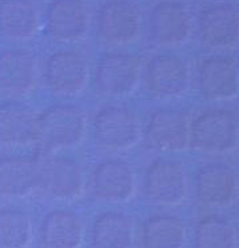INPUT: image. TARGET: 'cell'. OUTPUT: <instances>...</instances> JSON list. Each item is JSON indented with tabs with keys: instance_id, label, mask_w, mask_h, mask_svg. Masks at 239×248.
I'll use <instances>...</instances> for the list:
<instances>
[{
	"instance_id": "cell-11",
	"label": "cell",
	"mask_w": 239,
	"mask_h": 248,
	"mask_svg": "<svg viewBox=\"0 0 239 248\" xmlns=\"http://www.w3.org/2000/svg\"><path fill=\"white\" fill-rule=\"evenodd\" d=\"M49 198L56 200L78 199L84 189L80 164L65 156H54L40 163V186Z\"/></svg>"
},
{
	"instance_id": "cell-17",
	"label": "cell",
	"mask_w": 239,
	"mask_h": 248,
	"mask_svg": "<svg viewBox=\"0 0 239 248\" xmlns=\"http://www.w3.org/2000/svg\"><path fill=\"white\" fill-rule=\"evenodd\" d=\"M201 42L210 48H228L239 42V10L221 4L207 8L198 20Z\"/></svg>"
},
{
	"instance_id": "cell-9",
	"label": "cell",
	"mask_w": 239,
	"mask_h": 248,
	"mask_svg": "<svg viewBox=\"0 0 239 248\" xmlns=\"http://www.w3.org/2000/svg\"><path fill=\"white\" fill-rule=\"evenodd\" d=\"M146 83L154 96L162 99L183 96L190 87L189 64L179 55H157L147 64Z\"/></svg>"
},
{
	"instance_id": "cell-6",
	"label": "cell",
	"mask_w": 239,
	"mask_h": 248,
	"mask_svg": "<svg viewBox=\"0 0 239 248\" xmlns=\"http://www.w3.org/2000/svg\"><path fill=\"white\" fill-rule=\"evenodd\" d=\"M142 62L135 55H107L98 62L95 70V83L103 95L125 97L131 95L139 86Z\"/></svg>"
},
{
	"instance_id": "cell-15",
	"label": "cell",
	"mask_w": 239,
	"mask_h": 248,
	"mask_svg": "<svg viewBox=\"0 0 239 248\" xmlns=\"http://www.w3.org/2000/svg\"><path fill=\"white\" fill-rule=\"evenodd\" d=\"M146 131L152 144L162 151L180 152L190 146V118L179 109H157L148 119Z\"/></svg>"
},
{
	"instance_id": "cell-23",
	"label": "cell",
	"mask_w": 239,
	"mask_h": 248,
	"mask_svg": "<svg viewBox=\"0 0 239 248\" xmlns=\"http://www.w3.org/2000/svg\"><path fill=\"white\" fill-rule=\"evenodd\" d=\"M187 230L182 220L174 216L157 215L143 226V248H185Z\"/></svg>"
},
{
	"instance_id": "cell-14",
	"label": "cell",
	"mask_w": 239,
	"mask_h": 248,
	"mask_svg": "<svg viewBox=\"0 0 239 248\" xmlns=\"http://www.w3.org/2000/svg\"><path fill=\"white\" fill-rule=\"evenodd\" d=\"M90 27V12L84 3L56 0L46 11V31L59 43H72L82 39Z\"/></svg>"
},
{
	"instance_id": "cell-5",
	"label": "cell",
	"mask_w": 239,
	"mask_h": 248,
	"mask_svg": "<svg viewBox=\"0 0 239 248\" xmlns=\"http://www.w3.org/2000/svg\"><path fill=\"white\" fill-rule=\"evenodd\" d=\"M189 180L183 166L170 159H158L147 168L144 192L152 203L179 205L187 198Z\"/></svg>"
},
{
	"instance_id": "cell-2",
	"label": "cell",
	"mask_w": 239,
	"mask_h": 248,
	"mask_svg": "<svg viewBox=\"0 0 239 248\" xmlns=\"http://www.w3.org/2000/svg\"><path fill=\"white\" fill-rule=\"evenodd\" d=\"M239 143V120L227 109H210L191 123L190 146L206 154H224Z\"/></svg>"
},
{
	"instance_id": "cell-20",
	"label": "cell",
	"mask_w": 239,
	"mask_h": 248,
	"mask_svg": "<svg viewBox=\"0 0 239 248\" xmlns=\"http://www.w3.org/2000/svg\"><path fill=\"white\" fill-rule=\"evenodd\" d=\"M83 239L84 223L72 211H52L42 221L40 242L44 248H80Z\"/></svg>"
},
{
	"instance_id": "cell-16",
	"label": "cell",
	"mask_w": 239,
	"mask_h": 248,
	"mask_svg": "<svg viewBox=\"0 0 239 248\" xmlns=\"http://www.w3.org/2000/svg\"><path fill=\"white\" fill-rule=\"evenodd\" d=\"M195 189L203 204L227 207L238 199V176L224 164H206L196 172Z\"/></svg>"
},
{
	"instance_id": "cell-10",
	"label": "cell",
	"mask_w": 239,
	"mask_h": 248,
	"mask_svg": "<svg viewBox=\"0 0 239 248\" xmlns=\"http://www.w3.org/2000/svg\"><path fill=\"white\" fill-rule=\"evenodd\" d=\"M38 81V63L30 51L6 49L0 52V97L27 96Z\"/></svg>"
},
{
	"instance_id": "cell-3",
	"label": "cell",
	"mask_w": 239,
	"mask_h": 248,
	"mask_svg": "<svg viewBox=\"0 0 239 248\" xmlns=\"http://www.w3.org/2000/svg\"><path fill=\"white\" fill-rule=\"evenodd\" d=\"M141 124L126 107L102 108L94 119V138L99 147L111 151H127L141 140Z\"/></svg>"
},
{
	"instance_id": "cell-7",
	"label": "cell",
	"mask_w": 239,
	"mask_h": 248,
	"mask_svg": "<svg viewBox=\"0 0 239 248\" xmlns=\"http://www.w3.org/2000/svg\"><path fill=\"white\" fill-rule=\"evenodd\" d=\"M142 15L130 1H110L98 14L96 31L99 39L109 46H126L139 38Z\"/></svg>"
},
{
	"instance_id": "cell-24",
	"label": "cell",
	"mask_w": 239,
	"mask_h": 248,
	"mask_svg": "<svg viewBox=\"0 0 239 248\" xmlns=\"http://www.w3.org/2000/svg\"><path fill=\"white\" fill-rule=\"evenodd\" d=\"M238 233L231 223L219 216H208L195 228V248H237Z\"/></svg>"
},
{
	"instance_id": "cell-22",
	"label": "cell",
	"mask_w": 239,
	"mask_h": 248,
	"mask_svg": "<svg viewBox=\"0 0 239 248\" xmlns=\"http://www.w3.org/2000/svg\"><path fill=\"white\" fill-rule=\"evenodd\" d=\"M135 226L130 216L122 212H103L96 216L91 230L93 248H132Z\"/></svg>"
},
{
	"instance_id": "cell-25",
	"label": "cell",
	"mask_w": 239,
	"mask_h": 248,
	"mask_svg": "<svg viewBox=\"0 0 239 248\" xmlns=\"http://www.w3.org/2000/svg\"><path fill=\"white\" fill-rule=\"evenodd\" d=\"M31 242V217L23 211H0V248H28Z\"/></svg>"
},
{
	"instance_id": "cell-4",
	"label": "cell",
	"mask_w": 239,
	"mask_h": 248,
	"mask_svg": "<svg viewBox=\"0 0 239 248\" xmlns=\"http://www.w3.org/2000/svg\"><path fill=\"white\" fill-rule=\"evenodd\" d=\"M44 79L48 90L56 96L74 97L87 87L90 67L82 54L63 49L48 56Z\"/></svg>"
},
{
	"instance_id": "cell-8",
	"label": "cell",
	"mask_w": 239,
	"mask_h": 248,
	"mask_svg": "<svg viewBox=\"0 0 239 248\" xmlns=\"http://www.w3.org/2000/svg\"><path fill=\"white\" fill-rule=\"evenodd\" d=\"M198 87L202 96L208 102L235 97L239 93V62L226 55L203 59L198 72Z\"/></svg>"
},
{
	"instance_id": "cell-21",
	"label": "cell",
	"mask_w": 239,
	"mask_h": 248,
	"mask_svg": "<svg viewBox=\"0 0 239 248\" xmlns=\"http://www.w3.org/2000/svg\"><path fill=\"white\" fill-rule=\"evenodd\" d=\"M39 28V12L31 1L8 0L0 3V36L14 42L32 39Z\"/></svg>"
},
{
	"instance_id": "cell-12",
	"label": "cell",
	"mask_w": 239,
	"mask_h": 248,
	"mask_svg": "<svg viewBox=\"0 0 239 248\" xmlns=\"http://www.w3.org/2000/svg\"><path fill=\"white\" fill-rule=\"evenodd\" d=\"M148 31L152 40L159 46H180L190 39L194 31V17L182 4L160 3L150 12Z\"/></svg>"
},
{
	"instance_id": "cell-13",
	"label": "cell",
	"mask_w": 239,
	"mask_h": 248,
	"mask_svg": "<svg viewBox=\"0 0 239 248\" xmlns=\"http://www.w3.org/2000/svg\"><path fill=\"white\" fill-rule=\"evenodd\" d=\"M91 187L100 202L126 203L135 194V172L127 162L109 159L94 168Z\"/></svg>"
},
{
	"instance_id": "cell-19",
	"label": "cell",
	"mask_w": 239,
	"mask_h": 248,
	"mask_svg": "<svg viewBox=\"0 0 239 248\" xmlns=\"http://www.w3.org/2000/svg\"><path fill=\"white\" fill-rule=\"evenodd\" d=\"M40 186V163L28 156L0 159V195L26 198Z\"/></svg>"
},
{
	"instance_id": "cell-1",
	"label": "cell",
	"mask_w": 239,
	"mask_h": 248,
	"mask_svg": "<svg viewBox=\"0 0 239 248\" xmlns=\"http://www.w3.org/2000/svg\"><path fill=\"white\" fill-rule=\"evenodd\" d=\"M87 116L80 108L58 104L38 119V140L48 151L75 148L86 138Z\"/></svg>"
},
{
	"instance_id": "cell-18",
	"label": "cell",
	"mask_w": 239,
	"mask_h": 248,
	"mask_svg": "<svg viewBox=\"0 0 239 248\" xmlns=\"http://www.w3.org/2000/svg\"><path fill=\"white\" fill-rule=\"evenodd\" d=\"M38 119L23 103L0 104V144L22 147L38 140Z\"/></svg>"
}]
</instances>
